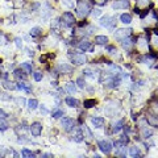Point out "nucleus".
Listing matches in <instances>:
<instances>
[{
	"label": "nucleus",
	"instance_id": "obj_1",
	"mask_svg": "<svg viewBox=\"0 0 158 158\" xmlns=\"http://www.w3.org/2000/svg\"><path fill=\"white\" fill-rule=\"evenodd\" d=\"M77 12L80 17H86L90 15L91 12V7L90 4L86 1V0H78V4H77Z\"/></svg>",
	"mask_w": 158,
	"mask_h": 158
},
{
	"label": "nucleus",
	"instance_id": "obj_2",
	"mask_svg": "<svg viewBox=\"0 0 158 158\" xmlns=\"http://www.w3.org/2000/svg\"><path fill=\"white\" fill-rule=\"evenodd\" d=\"M70 59L75 65H84L86 62V56L82 53H77V51H70Z\"/></svg>",
	"mask_w": 158,
	"mask_h": 158
},
{
	"label": "nucleus",
	"instance_id": "obj_3",
	"mask_svg": "<svg viewBox=\"0 0 158 158\" xmlns=\"http://www.w3.org/2000/svg\"><path fill=\"white\" fill-rule=\"evenodd\" d=\"M115 24H116V21H115V19L111 16H103L102 19H100V25L105 26V28H108L111 30L115 28Z\"/></svg>",
	"mask_w": 158,
	"mask_h": 158
},
{
	"label": "nucleus",
	"instance_id": "obj_4",
	"mask_svg": "<svg viewBox=\"0 0 158 158\" xmlns=\"http://www.w3.org/2000/svg\"><path fill=\"white\" fill-rule=\"evenodd\" d=\"M62 23H63V25L65 26H72L74 25V23H75V17H74V15L71 13V12H65V13L62 15Z\"/></svg>",
	"mask_w": 158,
	"mask_h": 158
},
{
	"label": "nucleus",
	"instance_id": "obj_5",
	"mask_svg": "<svg viewBox=\"0 0 158 158\" xmlns=\"http://www.w3.org/2000/svg\"><path fill=\"white\" fill-rule=\"evenodd\" d=\"M98 146H99V149L104 154H109L112 151V144H111V141H108V140H103V141H99Z\"/></svg>",
	"mask_w": 158,
	"mask_h": 158
},
{
	"label": "nucleus",
	"instance_id": "obj_6",
	"mask_svg": "<svg viewBox=\"0 0 158 158\" xmlns=\"http://www.w3.org/2000/svg\"><path fill=\"white\" fill-rule=\"evenodd\" d=\"M61 124H62L63 129H65L66 132H71V130L74 129V125H75L74 120H72V118H70V117H63L62 121H61Z\"/></svg>",
	"mask_w": 158,
	"mask_h": 158
},
{
	"label": "nucleus",
	"instance_id": "obj_7",
	"mask_svg": "<svg viewBox=\"0 0 158 158\" xmlns=\"http://www.w3.org/2000/svg\"><path fill=\"white\" fill-rule=\"evenodd\" d=\"M130 33H132V29H118L117 32L115 33V38L118 40V41H121L123 38L129 37Z\"/></svg>",
	"mask_w": 158,
	"mask_h": 158
},
{
	"label": "nucleus",
	"instance_id": "obj_8",
	"mask_svg": "<svg viewBox=\"0 0 158 158\" xmlns=\"http://www.w3.org/2000/svg\"><path fill=\"white\" fill-rule=\"evenodd\" d=\"M30 132H32V135L34 136V137H38L42 133V125L36 121V123H33L32 125H30Z\"/></svg>",
	"mask_w": 158,
	"mask_h": 158
},
{
	"label": "nucleus",
	"instance_id": "obj_9",
	"mask_svg": "<svg viewBox=\"0 0 158 158\" xmlns=\"http://www.w3.org/2000/svg\"><path fill=\"white\" fill-rule=\"evenodd\" d=\"M112 7L115 10H127V8H129V1L128 0H117V1L113 3Z\"/></svg>",
	"mask_w": 158,
	"mask_h": 158
},
{
	"label": "nucleus",
	"instance_id": "obj_10",
	"mask_svg": "<svg viewBox=\"0 0 158 158\" xmlns=\"http://www.w3.org/2000/svg\"><path fill=\"white\" fill-rule=\"evenodd\" d=\"M148 124L151 127H158V115H148Z\"/></svg>",
	"mask_w": 158,
	"mask_h": 158
},
{
	"label": "nucleus",
	"instance_id": "obj_11",
	"mask_svg": "<svg viewBox=\"0 0 158 158\" xmlns=\"http://www.w3.org/2000/svg\"><path fill=\"white\" fill-rule=\"evenodd\" d=\"M91 123H92V125L95 127V128H102V127L104 125V118L103 117H92Z\"/></svg>",
	"mask_w": 158,
	"mask_h": 158
},
{
	"label": "nucleus",
	"instance_id": "obj_12",
	"mask_svg": "<svg viewBox=\"0 0 158 158\" xmlns=\"http://www.w3.org/2000/svg\"><path fill=\"white\" fill-rule=\"evenodd\" d=\"M66 104H67L69 107H71V108H77L79 105V102L77 99L71 98V96H67V98H66Z\"/></svg>",
	"mask_w": 158,
	"mask_h": 158
},
{
	"label": "nucleus",
	"instance_id": "obj_13",
	"mask_svg": "<svg viewBox=\"0 0 158 158\" xmlns=\"http://www.w3.org/2000/svg\"><path fill=\"white\" fill-rule=\"evenodd\" d=\"M58 70L61 72H63V74H70V72L72 71V67L69 65H66V63H61L58 66Z\"/></svg>",
	"mask_w": 158,
	"mask_h": 158
},
{
	"label": "nucleus",
	"instance_id": "obj_14",
	"mask_svg": "<svg viewBox=\"0 0 158 158\" xmlns=\"http://www.w3.org/2000/svg\"><path fill=\"white\" fill-rule=\"evenodd\" d=\"M108 37L107 36H96L95 37V44L96 45H107Z\"/></svg>",
	"mask_w": 158,
	"mask_h": 158
},
{
	"label": "nucleus",
	"instance_id": "obj_15",
	"mask_svg": "<svg viewBox=\"0 0 158 158\" xmlns=\"http://www.w3.org/2000/svg\"><path fill=\"white\" fill-rule=\"evenodd\" d=\"M79 49L82 51H87L91 49V42L89 41H80V44H79Z\"/></svg>",
	"mask_w": 158,
	"mask_h": 158
},
{
	"label": "nucleus",
	"instance_id": "obj_16",
	"mask_svg": "<svg viewBox=\"0 0 158 158\" xmlns=\"http://www.w3.org/2000/svg\"><path fill=\"white\" fill-rule=\"evenodd\" d=\"M120 20L123 24H130L132 23V16H130L129 13H123L120 16Z\"/></svg>",
	"mask_w": 158,
	"mask_h": 158
},
{
	"label": "nucleus",
	"instance_id": "obj_17",
	"mask_svg": "<svg viewBox=\"0 0 158 158\" xmlns=\"http://www.w3.org/2000/svg\"><path fill=\"white\" fill-rule=\"evenodd\" d=\"M42 33V29L40 28V26H34V28H32L30 29V32H29V34L32 36V37H38L40 34Z\"/></svg>",
	"mask_w": 158,
	"mask_h": 158
},
{
	"label": "nucleus",
	"instance_id": "obj_18",
	"mask_svg": "<svg viewBox=\"0 0 158 158\" xmlns=\"http://www.w3.org/2000/svg\"><path fill=\"white\" fill-rule=\"evenodd\" d=\"M16 87H17V90H24V91H26V92H30V91H32V89H30L28 84L24 83V82H19V83L16 84Z\"/></svg>",
	"mask_w": 158,
	"mask_h": 158
},
{
	"label": "nucleus",
	"instance_id": "obj_19",
	"mask_svg": "<svg viewBox=\"0 0 158 158\" xmlns=\"http://www.w3.org/2000/svg\"><path fill=\"white\" fill-rule=\"evenodd\" d=\"M3 86H4V89H7V90H17V87H16V84L13 83V82H10V80H5L4 83H3Z\"/></svg>",
	"mask_w": 158,
	"mask_h": 158
},
{
	"label": "nucleus",
	"instance_id": "obj_20",
	"mask_svg": "<svg viewBox=\"0 0 158 158\" xmlns=\"http://www.w3.org/2000/svg\"><path fill=\"white\" fill-rule=\"evenodd\" d=\"M96 105V100L95 99H87L84 100V108H92Z\"/></svg>",
	"mask_w": 158,
	"mask_h": 158
},
{
	"label": "nucleus",
	"instance_id": "obj_21",
	"mask_svg": "<svg viewBox=\"0 0 158 158\" xmlns=\"http://www.w3.org/2000/svg\"><path fill=\"white\" fill-rule=\"evenodd\" d=\"M132 44H133V42H132V40H130V38H127V37H125V38L121 40V45H123L124 49H129Z\"/></svg>",
	"mask_w": 158,
	"mask_h": 158
},
{
	"label": "nucleus",
	"instance_id": "obj_22",
	"mask_svg": "<svg viewBox=\"0 0 158 158\" xmlns=\"http://www.w3.org/2000/svg\"><path fill=\"white\" fill-rule=\"evenodd\" d=\"M13 75H15V77H16L17 79H20V80H24V79L26 78V75L24 74L21 70H15V71H13Z\"/></svg>",
	"mask_w": 158,
	"mask_h": 158
},
{
	"label": "nucleus",
	"instance_id": "obj_23",
	"mask_svg": "<svg viewBox=\"0 0 158 158\" xmlns=\"http://www.w3.org/2000/svg\"><path fill=\"white\" fill-rule=\"evenodd\" d=\"M123 120H118L117 121V123H115L113 124V132L115 133H118V132H120V130H121V128H123Z\"/></svg>",
	"mask_w": 158,
	"mask_h": 158
},
{
	"label": "nucleus",
	"instance_id": "obj_24",
	"mask_svg": "<svg viewBox=\"0 0 158 158\" xmlns=\"http://www.w3.org/2000/svg\"><path fill=\"white\" fill-rule=\"evenodd\" d=\"M37 107H38V102L36 99H30L28 102V108L29 109H32V111H33V109H36Z\"/></svg>",
	"mask_w": 158,
	"mask_h": 158
},
{
	"label": "nucleus",
	"instance_id": "obj_25",
	"mask_svg": "<svg viewBox=\"0 0 158 158\" xmlns=\"http://www.w3.org/2000/svg\"><path fill=\"white\" fill-rule=\"evenodd\" d=\"M66 91H69L70 94H74L75 91H77V87H75V84L72 83V82H69V83L66 84Z\"/></svg>",
	"mask_w": 158,
	"mask_h": 158
},
{
	"label": "nucleus",
	"instance_id": "obj_26",
	"mask_svg": "<svg viewBox=\"0 0 158 158\" xmlns=\"http://www.w3.org/2000/svg\"><path fill=\"white\" fill-rule=\"evenodd\" d=\"M129 154L132 157H138L140 156V149L137 146H132L129 149Z\"/></svg>",
	"mask_w": 158,
	"mask_h": 158
},
{
	"label": "nucleus",
	"instance_id": "obj_27",
	"mask_svg": "<svg viewBox=\"0 0 158 158\" xmlns=\"http://www.w3.org/2000/svg\"><path fill=\"white\" fill-rule=\"evenodd\" d=\"M21 154H23L24 157H26V158L34 157V153H33V151H30L29 149H23V150H21Z\"/></svg>",
	"mask_w": 158,
	"mask_h": 158
},
{
	"label": "nucleus",
	"instance_id": "obj_28",
	"mask_svg": "<svg viewBox=\"0 0 158 158\" xmlns=\"http://www.w3.org/2000/svg\"><path fill=\"white\" fill-rule=\"evenodd\" d=\"M8 128H10V125H8V123L4 120V118H0V130H7Z\"/></svg>",
	"mask_w": 158,
	"mask_h": 158
},
{
	"label": "nucleus",
	"instance_id": "obj_29",
	"mask_svg": "<svg viewBox=\"0 0 158 158\" xmlns=\"http://www.w3.org/2000/svg\"><path fill=\"white\" fill-rule=\"evenodd\" d=\"M21 67L25 70L26 72H32V65H30L29 62H24V63H21Z\"/></svg>",
	"mask_w": 158,
	"mask_h": 158
},
{
	"label": "nucleus",
	"instance_id": "obj_30",
	"mask_svg": "<svg viewBox=\"0 0 158 158\" xmlns=\"http://www.w3.org/2000/svg\"><path fill=\"white\" fill-rule=\"evenodd\" d=\"M51 115H53L54 118H59L61 116H63V111H62V109H54Z\"/></svg>",
	"mask_w": 158,
	"mask_h": 158
},
{
	"label": "nucleus",
	"instance_id": "obj_31",
	"mask_svg": "<svg viewBox=\"0 0 158 158\" xmlns=\"http://www.w3.org/2000/svg\"><path fill=\"white\" fill-rule=\"evenodd\" d=\"M74 141L75 142H82V141H83V135H82L80 130H78L77 135L74 136Z\"/></svg>",
	"mask_w": 158,
	"mask_h": 158
},
{
	"label": "nucleus",
	"instance_id": "obj_32",
	"mask_svg": "<svg viewBox=\"0 0 158 158\" xmlns=\"http://www.w3.org/2000/svg\"><path fill=\"white\" fill-rule=\"evenodd\" d=\"M118 142H120L121 145H125L127 146V144L129 142V138H128V136H121L120 140H118Z\"/></svg>",
	"mask_w": 158,
	"mask_h": 158
},
{
	"label": "nucleus",
	"instance_id": "obj_33",
	"mask_svg": "<svg viewBox=\"0 0 158 158\" xmlns=\"http://www.w3.org/2000/svg\"><path fill=\"white\" fill-rule=\"evenodd\" d=\"M83 74L86 75V77H90V78H95V75H94V74H95V72H94V71H92V70H91V69H86V70H84V71H83Z\"/></svg>",
	"mask_w": 158,
	"mask_h": 158
},
{
	"label": "nucleus",
	"instance_id": "obj_34",
	"mask_svg": "<svg viewBox=\"0 0 158 158\" xmlns=\"http://www.w3.org/2000/svg\"><path fill=\"white\" fill-rule=\"evenodd\" d=\"M33 78H34L36 82H40V80H42V74L40 71H36L34 74H33Z\"/></svg>",
	"mask_w": 158,
	"mask_h": 158
},
{
	"label": "nucleus",
	"instance_id": "obj_35",
	"mask_svg": "<svg viewBox=\"0 0 158 158\" xmlns=\"http://www.w3.org/2000/svg\"><path fill=\"white\" fill-rule=\"evenodd\" d=\"M142 136H144L145 138L150 137V136H151V130H149V129H146V128H142Z\"/></svg>",
	"mask_w": 158,
	"mask_h": 158
},
{
	"label": "nucleus",
	"instance_id": "obj_36",
	"mask_svg": "<svg viewBox=\"0 0 158 158\" xmlns=\"http://www.w3.org/2000/svg\"><path fill=\"white\" fill-rule=\"evenodd\" d=\"M77 83H78V86L80 87V89H84V86H86V83H84L83 78H78V79H77Z\"/></svg>",
	"mask_w": 158,
	"mask_h": 158
},
{
	"label": "nucleus",
	"instance_id": "obj_37",
	"mask_svg": "<svg viewBox=\"0 0 158 158\" xmlns=\"http://www.w3.org/2000/svg\"><path fill=\"white\" fill-rule=\"evenodd\" d=\"M83 129H84V132H86V135H87V136H89V138H92V133H91V132H90V129H89V128H87V127H86V125H83Z\"/></svg>",
	"mask_w": 158,
	"mask_h": 158
},
{
	"label": "nucleus",
	"instance_id": "obj_38",
	"mask_svg": "<svg viewBox=\"0 0 158 158\" xmlns=\"http://www.w3.org/2000/svg\"><path fill=\"white\" fill-rule=\"evenodd\" d=\"M15 42H16V46H17V48H21V46H23V41H21V38H19V37L15 38Z\"/></svg>",
	"mask_w": 158,
	"mask_h": 158
},
{
	"label": "nucleus",
	"instance_id": "obj_39",
	"mask_svg": "<svg viewBox=\"0 0 158 158\" xmlns=\"http://www.w3.org/2000/svg\"><path fill=\"white\" fill-rule=\"evenodd\" d=\"M107 50H108V51H111L112 54L116 53V48H115V46H111V45H108V46H107Z\"/></svg>",
	"mask_w": 158,
	"mask_h": 158
},
{
	"label": "nucleus",
	"instance_id": "obj_40",
	"mask_svg": "<svg viewBox=\"0 0 158 158\" xmlns=\"http://www.w3.org/2000/svg\"><path fill=\"white\" fill-rule=\"evenodd\" d=\"M7 116H8V115L5 113V112L3 111L1 108H0V118H5V117H7Z\"/></svg>",
	"mask_w": 158,
	"mask_h": 158
},
{
	"label": "nucleus",
	"instance_id": "obj_41",
	"mask_svg": "<svg viewBox=\"0 0 158 158\" xmlns=\"http://www.w3.org/2000/svg\"><path fill=\"white\" fill-rule=\"evenodd\" d=\"M148 13H149V11H148V10H145V11H144V12H142V13H141V15H140V17H141V19H144V17H145V16H146V15H148Z\"/></svg>",
	"mask_w": 158,
	"mask_h": 158
},
{
	"label": "nucleus",
	"instance_id": "obj_42",
	"mask_svg": "<svg viewBox=\"0 0 158 158\" xmlns=\"http://www.w3.org/2000/svg\"><path fill=\"white\" fill-rule=\"evenodd\" d=\"M100 13H102V12H100L99 10H95V11H94V12H92V15H94V16H99V15H100Z\"/></svg>",
	"mask_w": 158,
	"mask_h": 158
},
{
	"label": "nucleus",
	"instance_id": "obj_43",
	"mask_svg": "<svg viewBox=\"0 0 158 158\" xmlns=\"http://www.w3.org/2000/svg\"><path fill=\"white\" fill-rule=\"evenodd\" d=\"M41 113H44V115H46L48 113V109L45 108V107H41Z\"/></svg>",
	"mask_w": 158,
	"mask_h": 158
},
{
	"label": "nucleus",
	"instance_id": "obj_44",
	"mask_svg": "<svg viewBox=\"0 0 158 158\" xmlns=\"http://www.w3.org/2000/svg\"><path fill=\"white\" fill-rule=\"evenodd\" d=\"M38 7H40V4H38V3H34V4L32 5V10H37Z\"/></svg>",
	"mask_w": 158,
	"mask_h": 158
},
{
	"label": "nucleus",
	"instance_id": "obj_45",
	"mask_svg": "<svg viewBox=\"0 0 158 158\" xmlns=\"http://www.w3.org/2000/svg\"><path fill=\"white\" fill-rule=\"evenodd\" d=\"M16 102L19 103V104H24V103H25V100H24V99H16Z\"/></svg>",
	"mask_w": 158,
	"mask_h": 158
},
{
	"label": "nucleus",
	"instance_id": "obj_46",
	"mask_svg": "<svg viewBox=\"0 0 158 158\" xmlns=\"http://www.w3.org/2000/svg\"><path fill=\"white\" fill-rule=\"evenodd\" d=\"M96 1H98L100 5H104V4H105V1H107V0H96Z\"/></svg>",
	"mask_w": 158,
	"mask_h": 158
},
{
	"label": "nucleus",
	"instance_id": "obj_47",
	"mask_svg": "<svg viewBox=\"0 0 158 158\" xmlns=\"http://www.w3.org/2000/svg\"><path fill=\"white\" fill-rule=\"evenodd\" d=\"M124 130H125V133H129V130H130V129H129V127H128V125H125V127H124Z\"/></svg>",
	"mask_w": 158,
	"mask_h": 158
},
{
	"label": "nucleus",
	"instance_id": "obj_48",
	"mask_svg": "<svg viewBox=\"0 0 158 158\" xmlns=\"http://www.w3.org/2000/svg\"><path fill=\"white\" fill-rule=\"evenodd\" d=\"M86 25H87L86 21H84V23H80V24H79V26H86Z\"/></svg>",
	"mask_w": 158,
	"mask_h": 158
},
{
	"label": "nucleus",
	"instance_id": "obj_49",
	"mask_svg": "<svg viewBox=\"0 0 158 158\" xmlns=\"http://www.w3.org/2000/svg\"><path fill=\"white\" fill-rule=\"evenodd\" d=\"M3 41H4V40H3V37H1V36H0V45H1V44H4V42H3Z\"/></svg>",
	"mask_w": 158,
	"mask_h": 158
},
{
	"label": "nucleus",
	"instance_id": "obj_50",
	"mask_svg": "<svg viewBox=\"0 0 158 158\" xmlns=\"http://www.w3.org/2000/svg\"><path fill=\"white\" fill-rule=\"evenodd\" d=\"M4 153V149H3V146H1V149H0V154H3Z\"/></svg>",
	"mask_w": 158,
	"mask_h": 158
},
{
	"label": "nucleus",
	"instance_id": "obj_51",
	"mask_svg": "<svg viewBox=\"0 0 158 158\" xmlns=\"http://www.w3.org/2000/svg\"><path fill=\"white\" fill-rule=\"evenodd\" d=\"M157 70H158V65H157Z\"/></svg>",
	"mask_w": 158,
	"mask_h": 158
}]
</instances>
